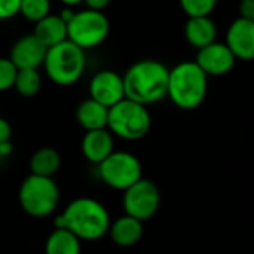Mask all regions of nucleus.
Returning <instances> with one entry per match:
<instances>
[{
	"instance_id": "obj_7",
	"label": "nucleus",
	"mask_w": 254,
	"mask_h": 254,
	"mask_svg": "<svg viewBox=\"0 0 254 254\" xmlns=\"http://www.w3.org/2000/svg\"><path fill=\"white\" fill-rule=\"evenodd\" d=\"M110 22L104 12L91 9L74 12L67 22V39L83 51L100 46L109 36Z\"/></svg>"
},
{
	"instance_id": "obj_14",
	"label": "nucleus",
	"mask_w": 254,
	"mask_h": 254,
	"mask_svg": "<svg viewBox=\"0 0 254 254\" xmlns=\"http://www.w3.org/2000/svg\"><path fill=\"white\" fill-rule=\"evenodd\" d=\"M80 149L88 162L98 165L115 150V140L107 128L86 131L82 138Z\"/></svg>"
},
{
	"instance_id": "obj_25",
	"label": "nucleus",
	"mask_w": 254,
	"mask_h": 254,
	"mask_svg": "<svg viewBox=\"0 0 254 254\" xmlns=\"http://www.w3.org/2000/svg\"><path fill=\"white\" fill-rule=\"evenodd\" d=\"M21 0H0V21H7L19 15Z\"/></svg>"
},
{
	"instance_id": "obj_28",
	"label": "nucleus",
	"mask_w": 254,
	"mask_h": 254,
	"mask_svg": "<svg viewBox=\"0 0 254 254\" xmlns=\"http://www.w3.org/2000/svg\"><path fill=\"white\" fill-rule=\"evenodd\" d=\"M112 0H83V3L86 4V9L91 10H97V12H103Z\"/></svg>"
},
{
	"instance_id": "obj_30",
	"label": "nucleus",
	"mask_w": 254,
	"mask_h": 254,
	"mask_svg": "<svg viewBox=\"0 0 254 254\" xmlns=\"http://www.w3.org/2000/svg\"><path fill=\"white\" fill-rule=\"evenodd\" d=\"M60 3H63L64 6H67V7H74V6H77V4H80V3H83V0H58Z\"/></svg>"
},
{
	"instance_id": "obj_12",
	"label": "nucleus",
	"mask_w": 254,
	"mask_h": 254,
	"mask_svg": "<svg viewBox=\"0 0 254 254\" xmlns=\"http://www.w3.org/2000/svg\"><path fill=\"white\" fill-rule=\"evenodd\" d=\"M225 45L237 60L252 61L254 58V21L238 16L226 31Z\"/></svg>"
},
{
	"instance_id": "obj_23",
	"label": "nucleus",
	"mask_w": 254,
	"mask_h": 254,
	"mask_svg": "<svg viewBox=\"0 0 254 254\" xmlns=\"http://www.w3.org/2000/svg\"><path fill=\"white\" fill-rule=\"evenodd\" d=\"M182 10L188 18L196 16H211L219 0H179Z\"/></svg>"
},
{
	"instance_id": "obj_2",
	"label": "nucleus",
	"mask_w": 254,
	"mask_h": 254,
	"mask_svg": "<svg viewBox=\"0 0 254 254\" xmlns=\"http://www.w3.org/2000/svg\"><path fill=\"white\" fill-rule=\"evenodd\" d=\"M170 68L152 58L134 63L122 76L125 98L143 106L155 104L167 97Z\"/></svg>"
},
{
	"instance_id": "obj_10",
	"label": "nucleus",
	"mask_w": 254,
	"mask_h": 254,
	"mask_svg": "<svg viewBox=\"0 0 254 254\" xmlns=\"http://www.w3.org/2000/svg\"><path fill=\"white\" fill-rule=\"evenodd\" d=\"M195 63L198 67L210 76H225L231 73L235 67L237 58L225 45V42H213L205 48L198 49Z\"/></svg>"
},
{
	"instance_id": "obj_17",
	"label": "nucleus",
	"mask_w": 254,
	"mask_h": 254,
	"mask_svg": "<svg viewBox=\"0 0 254 254\" xmlns=\"http://www.w3.org/2000/svg\"><path fill=\"white\" fill-rule=\"evenodd\" d=\"M33 34L43 46L51 48L67 40V24L60 15L49 13L34 24Z\"/></svg>"
},
{
	"instance_id": "obj_15",
	"label": "nucleus",
	"mask_w": 254,
	"mask_h": 254,
	"mask_svg": "<svg viewBox=\"0 0 254 254\" xmlns=\"http://www.w3.org/2000/svg\"><path fill=\"white\" fill-rule=\"evenodd\" d=\"M107 234L113 244L122 249H128L138 244L143 238V222L124 214L115 222H110Z\"/></svg>"
},
{
	"instance_id": "obj_22",
	"label": "nucleus",
	"mask_w": 254,
	"mask_h": 254,
	"mask_svg": "<svg viewBox=\"0 0 254 254\" xmlns=\"http://www.w3.org/2000/svg\"><path fill=\"white\" fill-rule=\"evenodd\" d=\"M51 0H21L19 15L30 22H37L51 12Z\"/></svg>"
},
{
	"instance_id": "obj_29",
	"label": "nucleus",
	"mask_w": 254,
	"mask_h": 254,
	"mask_svg": "<svg viewBox=\"0 0 254 254\" xmlns=\"http://www.w3.org/2000/svg\"><path fill=\"white\" fill-rule=\"evenodd\" d=\"M10 150H12V147H10V141H9V143H3V144H0V155H1V156H7V155L10 153Z\"/></svg>"
},
{
	"instance_id": "obj_19",
	"label": "nucleus",
	"mask_w": 254,
	"mask_h": 254,
	"mask_svg": "<svg viewBox=\"0 0 254 254\" xmlns=\"http://www.w3.org/2000/svg\"><path fill=\"white\" fill-rule=\"evenodd\" d=\"M82 241L68 229H54L45 243V254H80Z\"/></svg>"
},
{
	"instance_id": "obj_18",
	"label": "nucleus",
	"mask_w": 254,
	"mask_h": 254,
	"mask_svg": "<svg viewBox=\"0 0 254 254\" xmlns=\"http://www.w3.org/2000/svg\"><path fill=\"white\" fill-rule=\"evenodd\" d=\"M109 109L92 98L83 100L76 109V121L85 131L107 128Z\"/></svg>"
},
{
	"instance_id": "obj_21",
	"label": "nucleus",
	"mask_w": 254,
	"mask_h": 254,
	"mask_svg": "<svg viewBox=\"0 0 254 254\" xmlns=\"http://www.w3.org/2000/svg\"><path fill=\"white\" fill-rule=\"evenodd\" d=\"M13 88L21 97H34L42 88V76L39 70H18Z\"/></svg>"
},
{
	"instance_id": "obj_8",
	"label": "nucleus",
	"mask_w": 254,
	"mask_h": 254,
	"mask_svg": "<svg viewBox=\"0 0 254 254\" xmlns=\"http://www.w3.org/2000/svg\"><path fill=\"white\" fill-rule=\"evenodd\" d=\"M98 174L109 188L125 190L143 177V167L135 155L113 150L101 164H98Z\"/></svg>"
},
{
	"instance_id": "obj_20",
	"label": "nucleus",
	"mask_w": 254,
	"mask_h": 254,
	"mask_svg": "<svg viewBox=\"0 0 254 254\" xmlns=\"http://www.w3.org/2000/svg\"><path fill=\"white\" fill-rule=\"evenodd\" d=\"M61 167V156L52 147H42L36 150L30 159V174L42 177H54Z\"/></svg>"
},
{
	"instance_id": "obj_5",
	"label": "nucleus",
	"mask_w": 254,
	"mask_h": 254,
	"mask_svg": "<svg viewBox=\"0 0 254 254\" xmlns=\"http://www.w3.org/2000/svg\"><path fill=\"white\" fill-rule=\"evenodd\" d=\"M152 127V116L147 106L124 98L109 109L107 129L113 137L127 141L144 138Z\"/></svg>"
},
{
	"instance_id": "obj_13",
	"label": "nucleus",
	"mask_w": 254,
	"mask_h": 254,
	"mask_svg": "<svg viewBox=\"0 0 254 254\" xmlns=\"http://www.w3.org/2000/svg\"><path fill=\"white\" fill-rule=\"evenodd\" d=\"M46 46H43L34 34L21 36L10 48L9 60L16 70H39L46 55Z\"/></svg>"
},
{
	"instance_id": "obj_4",
	"label": "nucleus",
	"mask_w": 254,
	"mask_h": 254,
	"mask_svg": "<svg viewBox=\"0 0 254 254\" xmlns=\"http://www.w3.org/2000/svg\"><path fill=\"white\" fill-rule=\"evenodd\" d=\"M42 67L48 79L58 86H71L77 83L86 68L85 51L68 39L46 49Z\"/></svg>"
},
{
	"instance_id": "obj_6",
	"label": "nucleus",
	"mask_w": 254,
	"mask_h": 254,
	"mask_svg": "<svg viewBox=\"0 0 254 254\" xmlns=\"http://www.w3.org/2000/svg\"><path fill=\"white\" fill-rule=\"evenodd\" d=\"M18 201L28 216L43 219L57 210L60 202V189L52 177L30 174L19 186Z\"/></svg>"
},
{
	"instance_id": "obj_3",
	"label": "nucleus",
	"mask_w": 254,
	"mask_h": 254,
	"mask_svg": "<svg viewBox=\"0 0 254 254\" xmlns=\"http://www.w3.org/2000/svg\"><path fill=\"white\" fill-rule=\"evenodd\" d=\"M208 92V76L195 61H183L168 73L167 97L182 110L198 109Z\"/></svg>"
},
{
	"instance_id": "obj_16",
	"label": "nucleus",
	"mask_w": 254,
	"mask_h": 254,
	"mask_svg": "<svg viewBox=\"0 0 254 254\" xmlns=\"http://www.w3.org/2000/svg\"><path fill=\"white\" fill-rule=\"evenodd\" d=\"M183 33L188 43L195 49L205 48L207 45L217 40V27L211 16L188 18Z\"/></svg>"
},
{
	"instance_id": "obj_11",
	"label": "nucleus",
	"mask_w": 254,
	"mask_h": 254,
	"mask_svg": "<svg viewBox=\"0 0 254 254\" xmlns=\"http://www.w3.org/2000/svg\"><path fill=\"white\" fill-rule=\"evenodd\" d=\"M89 98L110 109L125 98L122 76L113 70H101L89 80Z\"/></svg>"
},
{
	"instance_id": "obj_26",
	"label": "nucleus",
	"mask_w": 254,
	"mask_h": 254,
	"mask_svg": "<svg viewBox=\"0 0 254 254\" xmlns=\"http://www.w3.org/2000/svg\"><path fill=\"white\" fill-rule=\"evenodd\" d=\"M240 16L254 21V0H241V3H240Z\"/></svg>"
},
{
	"instance_id": "obj_24",
	"label": "nucleus",
	"mask_w": 254,
	"mask_h": 254,
	"mask_svg": "<svg viewBox=\"0 0 254 254\" xmlns=\"http://www.w3.org/2000/svg\"><path fill=\"white\" fill-rule=\"evenodd\" d=\"M16 67L9 58L0 57V92L9 91L13 88L15 77H16Z\"/></svg>"
},
{
	"instance_id": "obj_9",
	"label": "nucleus",
	"mask_w": 254,
	"mask_h": 254,
	"mask_svg": "<svg viewBox=\"0 0 254 254\" xmlns=\"http://www.w3.org/2000/svg\"><path fill=\"white\" fill-rule=\"evenodd\" d=\"M122 207L127 216L144 223L155 217V214L159 211L161 190L155 182L141 177L138 182L124 190Z\"/></svg>"
},
{
	"instance_id": "obj_27",
	"label": "nucleus",
	"mask_w": 254,
	"mask_h": 254,
	"mask_svg": "<svg viewBox=\"0 0 254 254\" xmlns=\"http://www.w3.org/2000/svg\"><path fill=\"white\" fill-rule=\"evenodd\" d=\"M10 137H12V127H10V124L4 118H0V144L9 143Z\"/></svg>"
},
{
	"instance_id": "obj_1",
	"label": "nucleus",
	"mask_w": 254,
	"mask_h": 254,
	"mask_svg": "<svg viewBox=\"0 0 254 254\" xmlns=\"http://www.w3.org/2000/svg\"><path fill=\"white\" fill-rule=\"evenodd\" d=\"M107 208L97 199L77 198L54 220V229H68L80 241H97L107 235L110 226Z\"/></svg>"
}]
</instances>
